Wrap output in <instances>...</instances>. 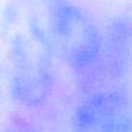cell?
<instances>
[{
	"instance_id": "obj_1",
	"label": "cell",
	"mask_w": 132,
	"mask_h": 132,
	"mask_svg": "<svg viewBox=\"0 0 132 132\" xmlns=\"http://www.w3.org/2000/svg\"><path fill=\"white\" fill-rule=\"evenodd\" d=\"M50 38L53 50L77 75L84 94L108 87L102 68L104 34L87 12L65 0L53 2Z\"/></svg>"
},
{
	"instance_id": "obj_2",
	"label": "cell",
	"mask_w": 132,
	"mask_h": 132,
	"mask_svg": "<svg viewBox=\"0 0 132 132\" xmlns=\"http://www.w3.org/2000/svg\"><path fill=\"white\" fill-rule=\"evenodd\" d=\"M9 94L20 108L40 111L54 98L55 75L47 47L38 38L19 37L10 48Z\"/></svg>"
},
{
	"instance_id": "obj_3",
	"label": "cell",
	"mask_w": 132,
	"mask_h": 132,
	"mask_svg": "<svg viewBox=\"0 0 132 132\" xmlns=\"http://www.w3.org/2000/svg\"><path fill=\"white\" fill-rule=\"evenodd\" d=\"M71 132H132V92L112 85L84 94L72 111Z\"/></svg>"
},
{
	"instance_id": "obj_4",
	"label": "cell",
	"mask_w": 132,
	"mask_h": 132,
	"mask_svg": "<svg viewBox=\"0 0 132 132\" xmlns=\"http://www.w3.org/2000/svg\"><path fill=\"white\" fill-rule=\"evenodd\" d=\"M4 132H47L46 129H43L40 125L31 122V121H26V119H19L12 121L7 125V128L4 129Z\"/></svg>"
},
{
	"instance_id": "obj_5",
	"label": "cell",
	"mask_w": 132,
	"mask_h": 132,
	"mask_svg": "<svg viewBox=\"0 0 132 132\" xmlns=\"http://www.w3.org/2000/svg\"><path fill=\"white\" fill-rule=\"evenodd\" d=\"M51 2H55V0H51Z\"/></svg>"
}]
</instances>
